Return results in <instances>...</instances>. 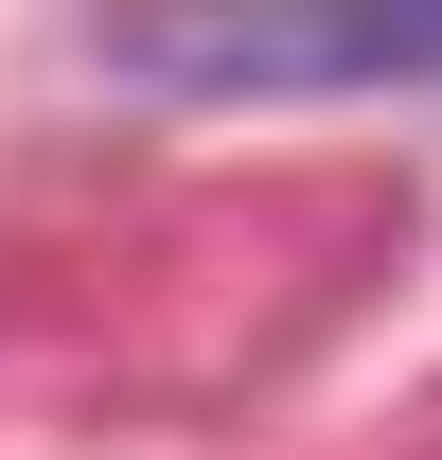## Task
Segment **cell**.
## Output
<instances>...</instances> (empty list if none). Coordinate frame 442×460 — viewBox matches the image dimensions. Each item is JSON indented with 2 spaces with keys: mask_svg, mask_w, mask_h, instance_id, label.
<instances>
[{
  "mask_svg": "<svg viewBox=\"0 0 442 460\" xmlns=\"http://www.w3.org/2000/svg\"><path fill=\"white\" fill-rule=\"evenodd\" d=\"M142 89H442V0H336V18H107L89 36Z\"/></svg>",
  "mask_w": 442,
  "mask_h": 460,
  "instance_id": "1",
  "label": "cell"
}]
</instances>
